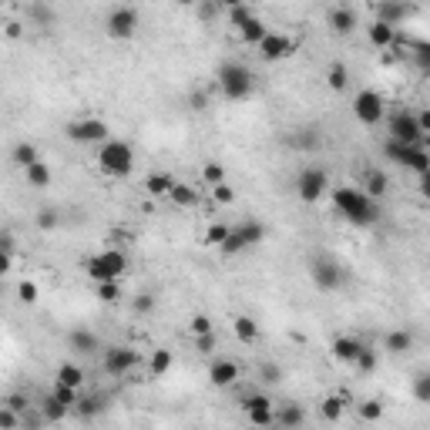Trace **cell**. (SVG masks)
Returning a JSON list of instances; mask_svg holds the SVG:
<instances>
[{"instance_id":"obj_1","label":"cell","mask_w":430,"mask_h":430,"mask_svg":"<svg viewBox=\"0 0 430 430\" xmlns=\"http://www.w3.org/2000/svg\"><path fill=\"white\" fill-rule=\"evenodd\" d=\"M333 206L339 208V215L346 222H353V225H374L380 219V206H376L374 199H367L360 188H350V185L333 188Z\"/></svg>"},{"instance_id":"obj_2","label":"cell","mask_w":430,"mask_h":430,"mask_svg":"<svg viewBox=\"0 0 430 430\" xmlns=\"http://www.w3.org/2000/svg\"><path fill=\"white\" fill-rule=\"evenodd\" d=\"M252 84H256V77L243 61H222L215 71V88L222 91L225 101H245L252 94Z\"/></svg>"},{"instance_id":"obj_3","label":"cell","mask_w":430,"mask_h":430,"mask_svg":"<svg viewBox=\"0 0 430 430\" xmlns=\"http://www.w3.org/2000/svg\"><path fill=\"white\" fill-rule=\"evenodd\" d=\"M98 169L108 178H128L135 169V148L121 138H108L105 145H98Z\"/></svg>"},{"instance_id":"obj_4","label":"cell","mask_w":430,"mask_h":430,"mask_svg":"<svg viewBox=\"0 0 430 430\" xmlns=\"http://www.w3.org/2000/svg\"><path fill=\"white\" fill-rule=\"evenodd\" d=\"M125 269H128V256L121 249H105V252H98L84 262V272L94 282H118L125 276Z\"/></svg>"},{"instance_id":"obj_5","label":"cell","mask_w":430,"mask_h":430,"mask_svg":"<svg viewBox=\"0 0 430 430\" xmlns=\"http://www.w3.org/2000/svg\"><path fill=\"white\" fill-rule=\"evenodd\" d=\"M138 24H141V14H138V7H128V3H118L108 10V17H105V34L112 40H135L138 34Z\"/></svg>"},{"instance_id":"obj_6","label":"cell","mask_w":430,"mask_h":430,"mask_svg":"<svg viewBox=\"0 0 430 430\" xmlns=\"http://www.w3.org/2000/svg\"><path fill=\"white\" fill-rule=\"evenodd\" d=\"M326 192H330V171L323 169V165H306V169L296 175V195H300L306 206L323 202Z\"/></svg>"},{"instance_id":"obj_7","label":"cell","mask_w":430,"mask_h":430,"mask_svg":"<svg viewBox=\"0 0 430 430\" xmlns=\"http://www.w3.org/2000/svg\"><path fill=\"white\" fill-rule=\"evenodd\" d=\"M266 239V225L259 219H245L243 225H236V229H229V239H225L219 249H222L225 256H239L243 249H252V245H259Z\"/></svg>"},{"instance_id":"obj_8","label":"cell","mask_w":430,"mask_h":430,"mask_svg":"<svg viewBox=\"0 0 430 430\" xmlns=\"http://www.w3.org/2000/svg\"><path fill=\"white\" fill-rule=\"evenodd\" d=\"M68 138L77 141V145H105L112 138V128L101 118H77V121L68 125Z\"/></svg>"},{"instance_id":"obj_9","label":"cell","mask_w":430,"mask_h":430,"mask_svg":"<svg viewBox=\"0 0 430 430\" xmlns=\"http://www.w3.org/2000/svg\"><path fill=\"white\" fill-rule=\"evenodd\" d=\"M390 138L400 141V145H424V131L417 125V114L410 108H400V112L390 114Z\"/></svg>"},{"instance_id":"obj_10","label":"cell","mask_w":430,"mask_h":430,"mask_svg":"<svg viewBox=\"0 0 430 430\" xmlns=\"http://www.w3.org/2000/svg\"><path fill=\"white\" fill-rule=\"evenodd\" d=\"M353 114L360 125H367V128H374L376 121L383 118V94L374 91V88H363V91L353 94Z\"/></svg>"},{"instance_id":"obj_11","label":"cell","mask_w":430,"mask_h":430,"mask_svg":"<svg viewBox=\"0 0 430 430\" xmlns=\"http://www.w3.org/2000/svg\"><path fill=\"white\" fill-rule=\"evenodd\" d=\"M243 413L252 427H272L276 424V404L269 393H249L243 400Z\"/></svg>"},{"instance_id":"obj_12","label":"cell","mask_w":430,"mask_h":430,"mask_svg":"<svg viewBox=\"0 0 430 430\" xmlns=\"http://www.w3.org/2000/svg\"><path fill=\"white\" fill-rule=\"evenodd\" d=\"M309 279H313V286H316V289H323V293H337L346 276H343L339 262L319 256V259H313V266H309Z\"/></svg>"},{"instance_id":"obj_13","label":"cell","mask_w":430,"mask_h":430,"mask_svg":"<svg viewBox=\"0 0 430 430\" xmlns=\"http://www.w3.org/2000/svg\"><path fill=\"white\" fill-rule=\"evenodd\" d=\"M135 363H138V350H135V346H108V350H105V360H101V367H105L108 376L131 374Z\"/></svg>"},{"instance_id":"obj_14","label":"cell","mask_w":430,"mask_h":430,"mask_svg":"<svg viewBox=\"0 0 430 430\" xmlns=\"http://www.w3.org/2000/svg\"><path fill=\"white\" fill-rule=\"evenodd\" d=\"M239 376H243L239 363H236V360H229V356H219V360H212V363H208V383H212V387H219V390L232 387Z\"/></svg>"},{"instance_id":"obj_15","label":"cell","mask_w":430,"mask_h":430,"mask_svg":"<svg viewBox=\"0 0 430 430\" xmlns=\"http://www.w3.org/2000/svg\"><path fill=\"white\" fill-rule=\"evenodd\" d=\"M293 38H286V34H279V31H269L266 38L259 40V54L262 61H286V57L293 54Z\"/></svg>"},{"instance_id":"obj_16","label":"cell","mask_w":430,"mask_h":430,"mask_svg":"<svg viewBox=\"0 0 430 430\" xmlns=\"http://www.w3.org/2000/svg\"><path fill=\"white\" fill-rule=\"evenodd\" d=\"M330 27H333V34L346 38V34H353L360 27V14L350 3H337V7H330Z\"/></svg>"},{"instance_id":"obj_17","label":"cell","mask_w":430,"mask_h":430,"mask_svg":"<svg viewBox=\"0 0 430 430\" xmlns=\"http://www.w3.org/2000/svg\"><path fill=\"white\" fill-rule=\"evenodd\" d=\"M363 346H367V343H363L360 337H337L333 343H330V353H333V360H339V363H350V367H353Z\"/></svg>"},{"instance_id":"obj_18","label":"cell","mask_w":430,"mask_h":430,"mask_svg":"<svg viewBox=\"0 0 430 430\" xmlns=\"http://www.w3.org/2000/svg\"><path fill=\"white\" fill-rule=\"evenodd\" d=\"M360 192H363V195H367V199H383V195H387V192H390V175H387V171L383 169H370L367 171V178H363V188H360Z\"/></svg>"},{"instance_id":"obj_19","label":"cell","mask_w":430,"mask_h":430,"mask_svg":"<svg viewBox=\"0 0 430 430\" xmlns=\"http://www.w3.org/2000/svg\"><path fill=\"white\" fill-rule=\"evenodd\" d=\"M413 343H417L413 330H390V333L383 337V350L390 356H404L413 350Z\"/></svg>"},{"instance_id":"obj_20","label":"cell","mask_w":430,"mask_h":430,"mask_svg":"<svg viewBox=\"0 0 430 430\" xmlns=\"http://www.w3.org/2000/svg\"><path fill=\"white\" fill-rule=\"evenodd\" d=\"M417 7H410V3H376V17L374 20H380V24H387V27H393L397 31V24L404 17H410Z\"/></svg>"},{"instance_id":"obj_21","label":"cell","mask_w":430,"mask_h":430,"mask_svg":"<svg viewBox=\"0 0 430 430\" xmlns=\"http://www.w3.org/2000/svg\"><path fill=\"white\" fill-rule=\"evenodd\" d=\"M346 410H350V400H346L343 393H330V397H323V404H319L323 420H330V424H339Z\"/></svg>"},{"instance_id":"obj_22","label":"cell","mask_w":430,"mask_h":430,"mask_svg":"<svg viewBox=\"0 0 430 430\" xmlns=\"http://www.w3.org/2000/svg\"><path fill=\"white\" fill-rule=\"evenodd\" d=\"M24 178H27V185L31 188H47L51 182H54V171H51V165L40 158V162H34V165L24 169Z\"/></svg>"},{"instance_id":"obj_23","label":"cell","mask_w":430,"mask_h":430,"mask_svg":"<svg viewBox=\"0 0 430 430\" xmlns=\"http://www.w3.org/2000/svg\"><path fill=\"white\" fill-rule=\"evenodd\" d=\"M302 420H306V410H302V404H282L279 413H276V424L282 430H300Z\"/></svg>"},{"instance_id":"obj_24","label":"cell","mask_w":430,"mask_h":430,"mask_svg":"<svg viewBox=\"0 0 430 430\" xmlns=\"http://www.w3.org/2000/svg\"><path fill=\"white\" fill-rule=\"evenodd\" d=\"M54 383H64V387H71V390H81V387H84V370H81L77 363H61L54 370Z\"/></svg>"},{"instance_id":"obj_25","label":"cell","mask_w":430,"mask_h":430,"mask_svg":"<svg viewBox=\"0 0 430 430\" xmlns=\"http://www.w3.org/2000/svg\"><path fill=\"white\" fill-rule=\"evenodd\" d=\"M367 38H370V44H374V47L387 51V47H393V44H397V31H393V27H387V24H380V20H374V24L367 27Z\"/></svg>"},{"instance_id":"obj_26","label":"cell","mask_w":430,"mask_h":430,"mask_svg":"<svg viewBox=\"0 0 430 430\" xmlns=\"http://www.w3.org/2000/svg\"><path fill=\"white\" fill-rule=\"evenodd\" d=\"M10 162H14L20 171L27 169V165H34V162H40L38 145H34V141H20V145H14V151H10Z\"/></svg>"},{"instance_id":"obj_27","label":"cell","mask_w":430,"mask_h":430,"mask_svg":"<svg viewBox=\"0 0 430 430\" xmlns=\"http://www.w3.org/2000/svg\"><path fill=\"white\" fill-rule=\"evenodd\" d=\"M171 185H175V178H171L169 171H151L148 178H145V192H148L151 199H162V195H169Z\"/></svg>"},{"instance_id":"obj_28","label":"cell","mask_w":430,"mask_h":430,"mask_svg":"<svg viewBox=\"0 0 430 430\" xmlns=\"http://www.w3.org/2000/svg\"><path fill=\"white\" fill-rule=\"evenodd\" d=\"M24 14H27V20H34L38 27H51V24L57 20V10H54V7L38 3V0H34V3H27V7H24Z\"/></svg>"},{"instance_id":"obj_29","label":"cell","mask_w":430,"mask_h":430,"mask_svg":"<svg viewBox=\"0 0 430 430\" xmlns=\"http://www.w3.org/2000/svg\"><path fill=\"white\" fill-rule=\"evenodd\" d=\"M232 333H236V339H243V343H256L259 339V323L252 316H236L232 319Z\"/></svg>"},{"instance_id":"obj_30","label":"cell","mask_w":430,"mask_h":430,"mask_svg":"<svg viewBox=\"0 0 430 430\" xmlns=\"http://www.w3.org/2000/svg\"><path fill=\"white\" fill-rule=\"evenodd\" d=\"M71 346H75V350H81V353H98V350H101V339L94 337L91 330H84V326H81V330H71Z\"/></svg>"},{"instance_id":"obj_31","label":"cell","mask_w":430,"mask_h":430,"mask_svg":"<svg viewBox=\"0 0 430 430\" xmlns=\"http://www.w3.org/2000/svg\"><path fill=\"white\" fill-rule=\"evenodd\" d=\"M266 34H269V27H266L259 17H249L243 27H239V38H243V44H256V47H259V40L266 38Z\"/></svg>"},{"instance_id":"obj_32","label":"cell","mask_w":430,"mask_h":430,"mask_svg":"<svg viewBox=\"0 0 430 430\" xmlns=\"http://www.w3.org/2000/svg\"><path fill=\"white\" fill-rule=\"evenodd\" d=\"M171 363H175V353L165 350V346H158V350L151 353V360H148V374L151 376H165L171 370Z\"/></svg>"},{"instance_id":"obj_33","label":"cell","mask_w":430,"mask_h":430,"mask_svg":"<svg viewBox=\"0 0 430 430\" xmlns=\"http://www.w3.org/2000/svg\"><path fill=\"white\" fill-rule=\"evenodd\" d=\"M407 169H413L420 178H427V169H430V155L424 145H413L410 151H407V162H404Z\"/></svg>"},{"instance_id":"obj_34","label":"cell","mask_w":430,"mask_h":430,"mask_svg":"<svg viewBox=\"0 0 430 430\" xmlns=\"http://www.w3.org/2000/svg\"><path fill=\"white\" fill-rule=\"evenodd\" d=\"M169 199L178 208H192L195 202H199V192H195V188H188V185H182V182H175V185H171V192H169Z\"/></svg>"},{"instance_id":"obj_35","label":"cell","mask_w":430,"mask_h":430,"mask_svg":"<svg viewBox=\"0 0 430 430\" xmlns=\"http://www.w3.org/2000/svg\"><path fill=\"white\" fill-rule=\"evenodd\" d=\"M326 84H330V91H346V88H350V71H346V64H333V68L326 71Z\"/></svg>"},{"instance_id":"obj_36","label":"cell","mask_w":430,"mask_h":430,"mask_svg":"<svg viewBox=\"0 0 430 430\" xmlns=\"http://www.w3.org/2000/svg\"><path fill=\"white\" fill-rule=\"evenodd\" d=\"M353 367L360 370V374H374L376 367H380V353H376L374 346H363V350H360V356H356Z\"/></svg>"},{"instance_id":"obj_37","label":"cell","mask_w":430,"mask_h":430,"mask_svg":"<svg viewBox=\"0 0 430 430\" xmlns=\"http://www.w3.org/2000/svg\"><path fill=\"white\" fill-rule=\"evenodd\" d=\"M51 397H54L57 404H64L68 410H75L77 400H81V390H71V387H64V383H54V387H51Z\"/></svg>"},{"instance_id":"obj_38","label":"cell","mask_w":430,"mask_h":430,"mask_svg":"<svg viewBox=\"0 0 430 430\" xmlns=\"http://www.w3.org/2000/svg\"><path fill=\"white\" fill-rule=\"evenodd\" d=\"M40 300V286L34 279H20L17 282V302H24V306H34V302Z\"/></svg>"},{"instance_id":"obj_39","label":"cell","mask_w":430,"mask_h":430,"mask_svg":"<svg viewBox=\"0 0 430 430\" xmlns=\"http://www.w3.org/2000/svg\"><path fill=\"white\" fill-rule=\"evenodd\" d=\"M202 182H206L208 188L222 185L225 182V165L222 162H206V165H202Z\"/></svg>"},{"instance_id":"obj_40","label":"cell","mask_w":430,"mask_h":430,"mask_svg":"<svg viewBox=\"0 0 430 430\" xmlns=\"http://www.w3.org/2000/svg\"><path fill=\"white\" fill-rule=\"evenodd\" d=\"M57 225H61V212H57L54 206H44L38 212V229L40 232H54Z\"/></svg>"},{"instance_id":"obj_41","label":"cell","mask_w":430,"mask_h":430,"mask_svg":"<svg viewBox=\"0 0 430 430\" xmlns=\"http://www.w3.org/2000/svg\"><path fill=\"white\" fill-rule=\"evenodd\" d=\"M188 333H192V337H208V333H215V323H212V316L199 313V316L188 319Z\"/></svg>"},{"instance_id":"obj_42","label":"cell","mask_w":430,"mask_h":430,"mask_svg":"<svg viewBox=\"0 0 430 430\" xmlns=\"http://www.w3.org/2000/svg\"><path fill=\"white\" fill-rule=\"evenodd\" d=\"M40 410H44V420H64V417H68V407H64V404H57L51 393H47V400L40 404Z\"/></svg>"},{"instance_id":"obj_43","label":"cell","mask_w":430,"mask_h":430,"mask_svg":"<svg viewBox=\"0 0 430 430\" xmlns=\"http://www.w3.org/2000/svg\"><path fill=\"white\" fill-rule=\"evenodd\" d=\"M360 417H363L367 424H374V420H380V417H383V404H380L376 397H370V400H363V404H360Z\"/></svg>"},{"instance_id":"obj_44","label":"cell","mask_w":430,"mask_h":430,"mask_svg":"<svg viewBox=\"0 0 430 430\" xmlns=\"http://www.w3.org/2000/svg\"><path fill=\"white\" fill-rule=\"evenodd\" d=\"M413 145H400V141H393V138H387V145H383V151H387V158L390 162H397V165H404L407 162V151H410Z\"/></svg>"},{"instance_id":"obj_45","label":"cell","mask_w":430,"mask_h":430,"mask_svg":"<svg viewBox=\"0 0 430 430\" xmlns=\"http://www.w3.org/2000/svg\"><path fill=\"white\" fill-rule=\"evenodd\" d=\"M413 397H417V404H427L430 400V374L413 376Z\"/></svg>"},{"instance_id":"obj_46","label":"cell","mask_w":430,"mask_h":430,"mask_svg":"<svg viewBox=\"0 0 430 430\" xmlns=\"http://www.w3.org/2000/svg\"><path fill=\"white\" fill-rule=\"evenodd\" d=\"M225 10H229V17H232V24H236V27H243L249 17H256V14H252V7H245V3H229Z\"/></svg>"},{"instance_id":"obj_47","label":"cell","mask_w":430,"mask_h":430,"mask_svg":"<svg viewBox=\"0 0 430 430\" xmlns=\"http://www.w3.org/2000/svg\"><path fill=\"white\" fill-rule=\"evenodd\" d=\"M98 300L101 302H118L121 300V286H118V282H98Z\"/></svg>"},{"instance_id":"obj_48","label":"cell","mask_w":430,"mask_h":430,"mask_svg":"<svg viewBox=\"0 0 430 430\" xmlns=\"http://www.w3.org/2000/svg\"><path fill=\"white\" fill-rule=\"evenodd\" d=\"M225 239H229V225L212 222V225L206 229V243H208V245H222Z\"/></svg>"},{"instance_id":"obj_49","label":"cell","mask_w":430,"mask_h":430,"mask_svg":"<svg viewBox=\"0 0 430 430\" xmlns=\"http://www.w3.org/2000/svg\"><path fill=\"white\" fill-rule=\"evenodd\" d=\"M131 309H135L138 316H148V313H155V296H151V293H138V296H135V302H131Z\"/></svg>"},{"instance_id":"obj_50","label":"cell","mask_w":430,"mask_h":430,"mask_svg":"<svg viewBox=\"0 0 430 430\" xmlns=\"http://www.w3.org/2000/svg\"><path fill=\"white\" fill-rule=\"evenodd\" d=\"M212 199H215L219 206H232V202H236V192H232V185H229V182H222V185L212 188Z\"/></svg>"},{"instance_id":"obj_51","label":"cell","mask_w":430,"mask_h":430,"mask_svg":"<svg viewBox=\"0 0 430 430\" xmlns=\"http://www.w3.org/2000/svg\"><path fill=\"white\" fill-rule=\"evenodd\" d=\"M17 427H20V417L10 407L0 404V430H17Z\"/></svg>"},{"instance_id":"obj_52","label":"cell","mask_w":430,"mask_h":430,"mask_svg":"<svg viewBox=\"0 0 430 430\" xmlns=\"http://www.w3.org/2000/svg\"><path fill=\"white\" fill-rule=\"evenodd\" d=\"M3 407H10V410L17 413V417H24V413H27V407H31V404H27V397H24V393H10Z\"/></svg>"},{"instance_id":"obj_53","label":"cell","mask_w":430,"mask_h":430,"mask_svg":"<svg viewBox=\"0 0 430 430\" xmlns=\"http://www.w3.org/2000/svg\"><path fill=\"white\" fill-rule=\"evenodd\" d=\"M105 407V400L101 397H88V400H77V410L84 413V417H91V413H98Z\"/></svg>"},{"instance_id":"obj_54","label":"cell","mask_w":430,"mask_h":430,"mask_svg":"<svg viewBox=\"0 0 430 430\" xmlns=\"http://www.w3.org/2000/svg\"><path fill=\"white\" fill-rule=\"evenodd\" d=\"M195 14H199V17H202V20H215V17H219V14H222V7L208 0V3H199V7H195Z\"/></svg>"},{"instance_id":"obj_55","label":"cell","mask_w":430,"mask_h":430,"mask_svg":"<svg viewBox=\"0 0 430 430\" xmlns=\"http://www.w3.org/2000/svg\"><path fill=\"white\" fill-rule=\"evenodd\" d=\"M188 108H192V112H206V108H208V94L206 91H192V94H188Z\"/></svg>"},{"instance_id":"obj_56","label":"cell","mask_w":430,"mask_h":430,"mask_svg":"<svg viewBox=\"0 0 430 430\" xmlns=\"http://www.w3.org/2000/svg\"><path fill=\"white\" fill-rule=\"evenodd\" d=\"M259 374H262V380H266V383H279V380H282V370L276 367V363H266Z\"/></svg>"},{"instance_id":"obj_57","label":"cell","mask_w":430,"mask_h":430,"mask_svg":"<svg viewBox=\"0 0 430 430\" xmlns=\"http://www.w3.org/2000/svg\"><path fill=\"white\" fill-rule=\"evenodd\" d=\"M219 343L215 333H208V337H195V346H199V353H212V346Z\"/></svg>"},{"instance_id":"obj_58","label":"cell","mask_w":430,"mask_h":430,"mask_svg":"<svg viewBox=\"0 0 430 430\" xmlns=\"http://www.w3.org/2000/svg\"><path fill=\"white\" fill-rule=\"evenodd\" d=\"M0 252H7V256L14 252V236L10 232H0Z\"/></svg>"},{"instance_id":"obj_59","label":"cell","mask_w":430,"mask_h":430,"mask_svg":"<svg viewBox=\"0 0 430 430\" xmlns=\"http://www.w3.org/2000/svg\"><path fill=\"white\" fill-rule=\"evenodd\" d=\"M10 266H14V259H10L7 252H0V276H7V272H10Z\"/></svg>"},{"instance_id":"obj_60","label":"cell","mask_w":430,"mask_h":430,"mask_svg":"<svg viewBox=\"0 0 430 430\" xmlns=\"http://www.w3.org/2000/svg\"><path fill=\"white\" fill-rule=\"evenodd\" d=\"M20 34H24V27H20V24H7V38H10V40H17Z\"/></svg>"}]
</instances>
